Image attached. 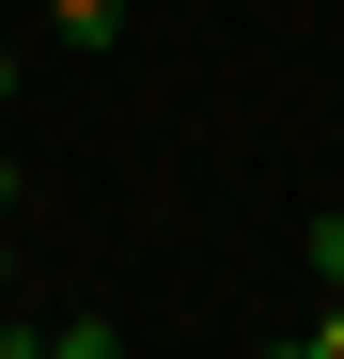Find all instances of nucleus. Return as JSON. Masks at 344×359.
Returning a JSON list of instances; mask_svg holds the SVG:
<instances>
[{"label":"nucleus","mask_w":344,"mask_h":359,"mask_svg":"<svg viewBox=\"0 0 344 359\" xmlns=\"http://www.w3.org/2000/svg\"><path fill=\"white\" fill-rule=\"evenodd\" d=\"M47 32H79V47H126V0H47Z\"/></svg>","instance_id":"f257e3e1"},{"label":"nucleus","mask_w":344,"mask_h":359,"mask_svg":"<svg viewBox=\"0 0 344 359\" xmlns=\"http://www.w3.org/2000/svg\"><path fill=\"white\" fill-rule=\"evenodd\" d=\"M47 359H126V344H110V313H79V328H47Z\"/></svg>","instance_id":"f03ea898"},{"label":"nucleus","mask_w":344,"mask_h":359,"mask_svg":"<svg viewBox=\"0 0 344 359\" xmlns=\"http://www.w3.org/2000/svg\"><path fill=\"white\" fill-rule=\"evenodd\" d=\"M313 281H329V297H344V203H329V219H313Z\"/></svg>","instance_id":"7ed1b4c3"},{"label":"nucleus","mask_w":344,"mask_h":359,"mask_svg":"<svg viewBox=\"0 0 344 359\" xmlns=\"http://www.w3.org/2000/svg\"><path fill=\"white\" fill-rule=\"evenodd\" d=\"M298 359H344V297H329V313H313V328H298Z\"/></svg>","instance_id":"20e7f679"},{"label":"nucleus","mask_w":344,"mask_h":359,"mask_svg":"<svg viewBox=\"0 0 344 359\" xmlns=\"http://www.w3.org/2000/svg\"><path fill=\"white\" fill-rule=\"evenodd\" d=\"M0 359H47V328H0Z\"/></svg>","instance_id":"39448f33"},{"label":"nucleus","mask_w":344,"mask_h":359,"mask_svg":"<svg viewBox=\"0 0 344 359\" xmlns=\"http://www.w3.org/2000/svg\"><path fill=\"white\" fill-rule=\"evenodd\" d=\"M0 94H16V32H0Z\"/></svg>","instance_id":"423d86ee"},{"label":"nucleus","mask_w":344,"mask_h":359,"mask_svg":"<svg viewBox=\"0 0 344 359\" xmlns=\"http://www.w3.org/2000/svg\"><path fill=\"white\" fill-rule=\"evenodd\" d=\"M0 281H16V234H0Z\"/></svg>","instance_id":"0eeeda50"},{"label":"nucleus","mask_w":344,"mask_h":359,"mask_svg":"<svg viewBox=\"0 0 344 359\" xmlns=\"http://www.w3.org/2000/svg\"><path fill=\"white\" fill-rule=\"evenodd\" d=\"M282 359H298V344H282Z\"/></svg>","instance_id":"6e6552de"}]
</instances>
